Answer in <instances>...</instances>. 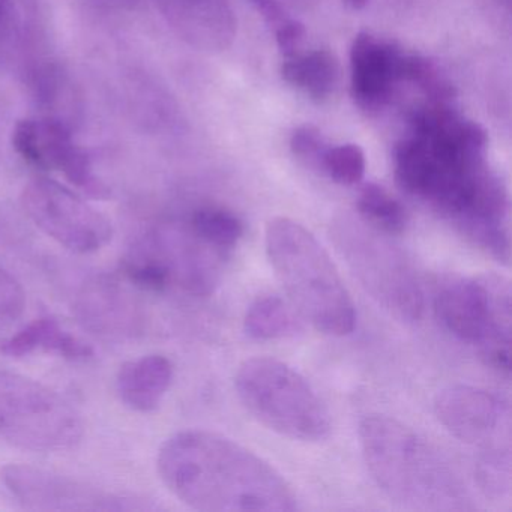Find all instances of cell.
Segmentation results:
<instances>
[{"label": "cell", "mask_w": 512, "mask_h": 512, "mask_svg": "<svg viewBox=\"0 0 512 512\" xmlns=\"http://www.w3.org/2000/svg\"><path fill=\"white\" fill-rule=\"evenodd\" d=\"M368 0H347V4L350 5V7L355 8V10H361V8H364L365 5H367Z\"/></svg>", "instance_id": "f546056e"}, {"label": "cell", "mask_w": 512, "mask_h": 512, "mask_svg": "<svg viewBox=\"0 0 512 512\" xmlns=\"http://www.w3.org/2000/svg\"><path fill=\"white\" fill-rule=\"evenodd\" d=\"M289 59L281 68L283 79L289 85L301 89L316 103L331 97L340 79V64L331 52L316 50Z\"/></svg>", "instance_id": "ac0fdd59"}, {"label": "cell", "mask_w": 512, "mask_h": 512, "mask_svg": "<svg viewBox=\"0 0 512 512\" xmlns=\"http://www.w3.org/2000/svg\"><path fill=\"white\" fill-rule=\"evenodd\" d=\"M359 442L380 490L415 509L460 508L463 482L449 461L403 422L385 415L365 416Z\"/></svg>", "instance_id": "3957f363"}, {"label": "cell", "mask_w": 512, "mask_h": 512, "mask_svg": "<svg viewBox=\"0 0 512 512\" xmlns=\"http://www.w3.org/2000/svg\"><path fill=\"white\" fill-rule=\"evenodd\" d=\"M251 4L265 17L266 23L271 28H277L278 25H281L287 19L286 13H284L277 0H251Z\"/></svg>", "instance_id": "83f0119b"}, {"label": "cell", "mask_w": 512, "mask_h": 512, "mask_svg": "<svg viewBox=\"0 0 512 512\" xmlns=\"http://www.w3.org/2000/svg\"><path fill=\"white\" fill-rule=\"evenodd\" d=\"M13 145L20 157L37 169L62 173L94 199L109 197V188L95 175L91 158L76 145L67 122L50 116L23 119L14 128Z\"/></svg>", "instance_id": "7c38bea8"}, {"label": "cell", "mask_w": 512, "mask_h": 512, "mask_svg": "<svg viewBox=\"0 0 512 512\" xmlns=\"http://www.w3.org/2000/svg\"><path fill=\"white\" fill-rule=\"evenodd\" d=\"M188 226L197 236L223 253H229L244 236V223L238 215L223 208H202L191 215Z\"/></svg>", "instance_id": "44dd1931"}, {"label": "cell", "mask_w": 512, "mask_h": 512, "mask_svg": "<svg viewBox=\"0 0 512 512\" xmlns=\"http://www.w3.org/2000/svg\"><path fill=\"white\" fill-rule=\"evenodd\" d=\"M82 325L103 337H131L140 331L142 314L134 296L109 278L85 284L76 302Z\"/></svg>", "instance_id": "9a60e30c"}, {"label": "cell", "mask_w": 512, "mask_h": 512, "mask_svg": "<svg viewBox=\"0 0 512 512\" xmlns=\"http://www.w3.org/2000/svg\"><path fill=\"white\" fill-rule=\"evenodd\" d=\"M275 40H277L278 49L286 58H293L304 40L305 28L298 20L287 17L281 25L274 29Z\"/></svg>", "instance_id": "4316f807"}, {"label": "cell", "mask_w": 512, "mask_h": 512, "mask_svg": "<svg viewBox=\"0 0 512 512\" xmlns=\"http://www.w3.org/2000/svg\"><path fill=\"white\" fill-rule=\"evenodd\" d=\"M479 484L482 490L491 496H502L511 488V457L509 449H485L481 461L478 463Z\"/></svg>", "instance_id": "cb8c5ba5"}, {"label": "cell", "mask_w": 512, "mask_h": 512, "mask_svg": "<svg viewBox=\"0 0 512 512\" xmlns=\"http://www.w3.org/2000/svg\"><path fill=\"white\" fill-rule=\"evenodd\" d=\"M22 202L35 226L73 253H95L112 239L110 221L52 179L29 182Z\"/></svg>", "instance_id": "30bf717a"}, {"label": "cell", "mask_w": 512, "mask_h": 512, "mask_svg": "<svg viewBox=\"0 0 512 512\" xmlns=\"http://www.w3.org/2000/svg\"><path fill=\"white\" fill-rule=\"evenodd\" d=\"M265 242L275 275L301 319L323 334H352L355 304L316 236L292 218L275 217L266 226Z\"/></svg>", "instance_id": "277c9868"}, {"label": "cell", "mask_w": 512, "mask_h": 512, "mask_svg": "<svg viewBox=\"0 0 512 512\" xmlns=\"http://www.w3.org/2000/svg\"><path fill=\"white\" fill-rule=\"evenodd\" d=\"M0 352L11 358H23L35 352L55 353L70 361H85L94 355L91 346L65 331L61 323L52 317L29 323L22 331L8 338L0 347Z\"/></svg>", "instance_id": "e0dca14e"}, {"label": "cell", "mask_w": 512, "mask_h": 512, "mask_svg": "<svg viewBox=\"0 0 512 512\" xmlns=\"http://www.w3.org/2000/svg\"><path fill=\"white\" fill-rule=\"evenodd\" d=\"M25 307L26 293L22 284L7 269L0 268V329L19 320Z\"/></svg>", "instance_id": "484cf974"}, {"label": "cell", "mask_w": 512, "mask_h": 512, "mask_svg": "<svg viewBox=\"0 0 512 512\" xmlns=\"http://www.w3.org/2000/svg\"><path fill=\"white\" fill-rule=\"evenodd\" d=\"M172 380V362L166 356L148 355L122 365L116 389L125 406L148 413L160 406Z\"/></svg>", "instance_id": "2e32d148"}, {"label": "cell", "mask_w": 512, "mask_h": 512, "mask_svg": "<svg viewBox=\"0 0 512 512\" xmlns=\"http://www.w3.org/2000/svg\"><path fill=\"white\" fill-rule=\"evenodd\" d=\"M356 206L359 218L385 235H400L409 223L404 206L382 185L365 184L359 191Z\"/></svg>", "instance_id": "ffe728a7"}, {"label": "cell", "mask_w": 512, "mask_h": 512, "mask_svg": "<svg viewBox=\"0 0 512 512\" xmlns=\"http://www.w3.org/2000/svg\"><path fill=\"white\" fill-rule=\"evenodd\" d=\"M158 473L170 493L197 511L293 512L299 500L274 466L229 437L185 430L163 443Z\"/></svg>", "instance_id": "7a4b0ae2"}, {"label": "cell", "mask_w": 512, "mask_h": 512, "mask_svg": "<svg viewBox=\"0 0 512 512\" xmlns=\"http://www.w3.org/2000/svg\"><path fill=\"white\" fill-rule=\"evenodd\" d=\"M8 493L32 511L112 512L140 509L131 497L119 496L89 482L29 464H8L0 472Z\"/></svg>", "instance_id": "8fae6325"}, {"label": "cell", "mask_w": 512, "mask_h": 512, "mask_svg": "<svg viewBox=\"0 0 512 512\" xmlns=\"http://www.w3.org/2000/svg\"><path fill=\"white\" fill-rule=\"evenodd\" d=\"M404 56L397 47L359 34L350 52L352 97L362 110L380 112L391 100L395 85L403 80Z\"/></svg>", "instance_id": "5bb4252c"}, {"label": "cell", "mask_w": 512, "mask_h": 512, "mask_svg": "<svg viewBox=\"0 0 512 512\" xmlns=\"http://www.w3.org/2000/svg\"><path fill=\"white\" fill-rule=\"evenodd\" d=\"M440 424L461 442L484 445L508 430V406L496 395L470 385L443 389L434 401Z\"/></svg>", "instance_id": "4fadbf2b"}, {"label": "cell", "mask_w": 512, "mask_h": 512, "mask_svg": "<svg viewBox=\"0 0 512 512\" xmlns=\"http://www.w3.org/2000/svg\"><path fill=\"white\" fill-rule=\"evenodd\" d=\"M403 80L415 83L434 104H449L455 98V88L442 68L422 56H404Z\"/></svg>", "instance_id": "7402d4cb"}, {"label": "cell", "mask_w": 512, "mask_h": 512, "mask_svg": "<svg viewBox=\"0 0 512 512\" xmlns=\"http://www.w3.org/2000/svg\"><path fill=\"white\" fill-rule=\"evenodd\" d=\"M485 155L454 128L410 131L395 149V179L404 193L439 214L467 241L508 265V191Z\"/></svg>", "instance_id": "6da1fadb"}, {"label": "cell", "mask_w": 512, "mask_h": 512, "mask_svg": "<svg viewBox=\"0 0 512 512\" xmlns=\"http://www.w3.org/2000/svg\"><path fill=\"white\" fill-rule=\"evenodd\" d=\"M226 253L203 241L190 226L157 227L131 248L122 269L142 289L179 287L196 296L214 292Z\"/></svg>", "instance_id": "52a82bcc"}, {"label": "cell", "mask_w": 512, "mask_h": 512, "mask_svg": "<svg viewBox=\"0 0 512 512\" xmlns=\"http://www.w3.org/2000/svg\"><path fill=\"white\" fill-rule=\"evenodd\" d=\"M322 172L346 187L359 184L365 175L364 151L352 143L328 148L323 158Z\"/></svg>", "instance_id": "603a6c76"}, {"label": "cell", "mask_w": 512, "mask_h": 512, "mask_svg": "<svg viewBox=\"0 0 512 512\" xmlns=\"http://www.w3.org/2000/svg\"><path fill=\"white\" fill-rule=\"evenodd\" d=\"M332 238L362 286L388 313L416 322L424 313V293L406 254L383 232L353 218L334 224Z\"/></svg>", "instance_id": "ba28073f"}, {"label": "cell", "mask_w": 512, "mask_h": 512, "mask_svg": "<svg viewBox=\"0 0 512 512\" xmlns=\"http://www.w3.org/2000/svg\"><path fill=\"white\" fill-rule=\"evenodd\" d=\"M5 23V4L4 0H0V25Z\"/></svg>", "instance_id": "4dcf8cb0"}, {"label": "cell", "mask_w": 512, "mask_h": 512, "mask_svg": "<svg viewBox=\"0 0 512 512\" xmlns=\"http://www.w3.org/2000/svg\"><path fill=\"white\" fill-rule=\"evenodd\" d=\"M244 329L254 340H280L301 334L304 320L289 301L280 296L266 295L257 298L248 308Z\"/></svg>", "instance_id": "d6986e66"}, {"label": "cell", "mask_w": 512, "mask_h": 512, "mask_svg": "<svg viewBox=\"0 0 512 512\" xmlns=\"http://www.w3.org/2000/svg\"><path fill=\"white\" fill-rule=\"evenodd\" d=\"M82 436V418L67 398L37 380L0 371L2 439L28 451L61 452Z\"/></svg>", "instance_id": "9c48e42d"}, {"label": "cell", "mask_w": 512, "mask_h": 512, "mask_svg": "<svg viewBox=\"0 0 512 512\" xmlns=\"http://www.w3.org/2000/svg\"><path fill=\"white\" fill-rule=\"evenodd\" d=\"M290 148L301 163L310 169L322 172L323 158L328 151V145L316 127L302 125V127L296 128L293 131L292 139H290Z\"/></svg>", "instance_id": "d4e9b609"}, {"label": "cell", "mask_w": 512, "mask_h": 512, "mask_svg": "<svg viewBox=\"0 0 512 512\" xmlns=\"http://www.w3.org/2000/svg\"><path fill=\"white\" fill-rule=\"evenodd\" d=\"M235 389L242 406L280 436L317 443L331 434V413L316 389L280 359L256 356L242 362Z\"/></svg>", "instance_id": "5b68a950"}, {"label": "cell", "mask_w": 512, "mask_h": 512, "mask_svg": "<svg viewBox=\"0 0 512 512\" xmlns=\"http://www.w3.org/2000/svg\"><path fill=\"white\" fill-rule=\"evenodd\" d=\"M89 4L107 8H131L137 4V0H88Z\"/></svg>", "instance_id": "f1b7e54d"}, {"label": "cell", "mask_w": 512, "mask_h": 512, "mask_svg": "<svg viewBox=\"0 0 512 512\" xmlns=\"http://www.w3.org/2000/svg\"><path fill=\"white\" fill-rule=\"evenodd\" d=\"M511 313L509 281L493 272L449 281L436 296L443 328L505 374L511 368Z\"/></svg>", "instance_id": "8992f818"}]
</instances>
